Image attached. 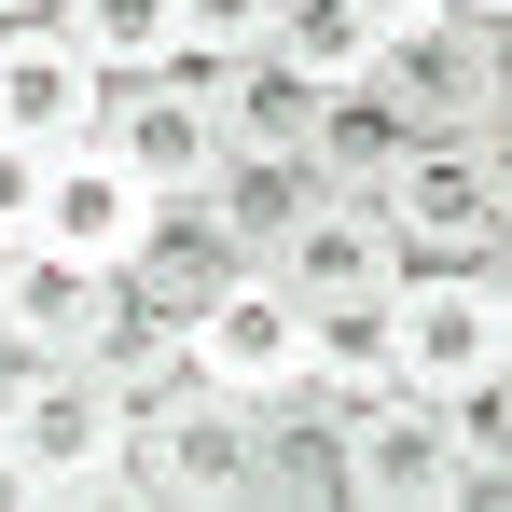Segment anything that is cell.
<instances>
[{
  "mask_svg": "<svg viewBox=\"0 0 512 512\" xmlns=\"http://www.w3.org/2000/svg\"><path fill=\"white\" fill-rule=\"evenodd\" d=\"M0 443H14L28 499H56V512L139 499V471H125V416H111L97 360H14V374H0Z\"/></svg>",
  "mask_w": 512,
  "mask_h": 512,
  "instance_id": "cell-1",
  "label": "cell"
},
{
  "mask_svg": "<svg viewBox=\"0 0 512 512\" xmlns=\"http://www.w3.org/2000/svg\"><path fill=\"white\" fill-rule=\"evenodd\" d=\"M374 222H388L402 263H499V250H512L499 139H402L388 180H374Z\"/></svg>",
  "mask_w": 512,
  "mask_h": 512,
  "instance_id": "cell-2",
  "label": "cell"
},
{
  "mask_svg": "<svg viewBox=\"0 0 512 512\" xmlns=\"http://www.w3.org/2000/svg\"><path fill=\"white\" fill-rule=\"evenodd\" d=\"M374 319H388V374H402L416 402H443L457 374H499V360H512V291H499V263H402Z\"/></svg>",
  "mask_w": 512,
  "mask_h": 512,
  "instance_id": "cell-3",
  "label": "cell"
},
{
  "mask_svg": "<svg viewBox=\"0 0 512 512\" xmlns=\"http://www.w3.org/2000/svg\"><path fill=\"white\" fill-rule=\"evenodd\" d=\"M180 360H194V388H222V402H291V388H305V305H291V277H277V263H236V277L180 319Z\"/></svg>",
  "mask_w": 512,
  "mask_h": 512,
  "instance_id": "cell-4",
  "label": "cell"
},
{
  "mask_svg": "<svg viewBox=\"0 0 512 512\" xmlns=\"http://www.w3.org/2000/svg\"><path fill=\"white\" fill-rule=\"evenodd\" d=\"M360 84L402 111V139H499V28H471V14H443V28H402V42H374V70Z\"/></svg>",
  "mask_w": 512,
  "mask_h": 512,
  "instance_id": "cell-5",
  "label": "cell"
},
{
  "mask_svg": "<svg viewBox=\"0 0 512 512\" xmlns=\"http://www.w3.org/2000/svg\"><path fill=\"white\" fill-rule=\"evenodd\" d=\"M139 319V291L125 277H97V263H70V250H0V346L14 360H97V346Z\"/></svg>",
  "mask_w": 512,
  "mask_h": 512,
  "instance_id": "cell-6",
  "label": "cell"
},
{
  "mask_svg": "<svg viewBox=\"0 0 512 512\" xmlns=\"http://www.w3.org/2000/svg\"><path fill=\"white\" fill-rule=\"evenodd\" d=\"M250 429H263V402L194 388L180 416L125 429V471H139V499H153V512H222V499H250Z\"/></svg>",
  "mask_w": 512,
  "mask_h": 512,
  "instance_id": "cell-7",
  "label": "cell"
},
{
  "mask_svg": "<svg viewBox=\"0 0 512 512\" xmlns=\"http://www.w3.org/2000/svg\"><path fill=\"white\" fill-rule=\"evenodd\" d=\"M97 139L153 194H208V167H222V70H139V84H111Z\"/></svg>",
  "mask_w": 512,
  "mask_h": 512,
  "instance_id": "cell-8",
  "label": "cell"
},
{
  "mask_svg": "<svg viewBox=\"0 0 512 512\" xmlns=\"http://www.w3.org/2000/svg\"><path fill=\"white\" fill-rule=\"evenodd\" d=\"M346 499L360 512H457L471 499V457L443 443V416H429L416 388H388V402L346 416Z\"/></svg>",
  "mask_w": 512,
  "mask_h": 512,
  "instance_id": "cell-9",
  "label": "cell"
},
{
  "mask_svg": "<svg viewBox=\"0 0 512 512\" xmlns=\"http://www.w3.org/2000/svg\"><path fill=\"white\" fill-rule=\"evenodd\" d=\"M139 222H153V180L125 167L111 139H70V153H42V250H70V263H97V277H125Z\"/></svg>",
  "mask_w": 512,
  "mask_h": 512,
  "instance_id": "cell-10",
  "label": "cell"
},
{
  "mask_svg": "<svg viewBox=\"0 0 512 512\" xmlns=\"http://www.w3.org/2000/svg\"><path fill=\"white\" fill-rule=\"evenodd\" d=\"M97 111H111V84L84 70L70 28H0V139L70 153V139H97Z\"/></svg>",
  "mask_w": 512,
  "mask_h": 512,
  "instance_id": "cell-11",
  "label": "cell"
},
{
  "mask_svg": "<svg viewBox=\"0 0 512 512\" xmlns=\"http://www.w3.org/2000/svg\"><path fill=\"white\" fill-rule=\"evenodd\" d=\"M277 277H291V305H305V319H319V305H388L402 250H388L374 194H319V208L277 236Z\"/></svg>",
  "mask_w": 512,
  "mask_h": 512,
  "instance_id": "cell-12",
  "label": "cell"
},
{
  "mask_svg": "<svg viewBox=\"0 0 512 512\" xmlns=\"http://www.w3.org/2000/svg\"><path fill=\"white\" fill-rule=\"evenodd\" d=\"M236 263H250V250L222 236V208H208V194H153L139 250H125V291H139L153 319H194V305H208V291H222Z\"/></svg>",
  "mask_w": 512,
  "mask_h": 512,
  "instance_id": "cell-13",
  "label": "cell"
},
{
  "mask_svg": "<svg viewBox=\"0 0 512 512\" xmlns=\"http://www.w3.org/2000/svg\"><path fill=\"white\" fill-rule=\"evenodd\" d=\"M250 499H346V402L291 388L250 429Z\"/></svg>",
  "mask_w": 512,
  "mask_h": 512,
  "instance_id": "cell-14",
  "label": "cell"
},
{
  "mask_svg": "<svg viewBox=\"0 0 512 512\" xmlns=\"http://www.w3.org/2000/svg\"><path fill=\"white\" fill-rule=\"evenodd\" d=\"M208 208H222V236L250 263H277V236L319 208V167L305 153H263V139H222V167H208Z\"/></svg>",
  "mask_w": 512,
  "mask_h": 512,
  "instance_id": "cell-15",
  "label": "cell"
},
{
  "mask_svg": "<svg viewBox=\"0 0 512 512\" xmlns=\"http://www.w3.org/2000/svg\"><path fill=\"white\" fill-rule=\"evenodd\" d=\"M319 111H333V84H319V70H291L277 42L222 70V139H263V153H305V139H319Z\"/></svg>",
  "mask_w": 512,
  "mask_h": 512,
  "instance_id": "cell-16",
  "label": "cell"
},
{
  "mask_svg": "<svg viewBox=\"0 0 512 512\" xmlns=\"http://www.w3.org/2000/svg\"><path fill=\"white\" fill-rule=\"evenodd\" d=\"M56 28L84 42V70H97V84L180 70V0H56Z\"/></svg>",
  "mask_w": 512,
  "mask_h": 512,
  "instance_id": "cell-17",
  "label": "cell"
},
{
  "mask_svg": "<svg viewBox=\"0 0 512 512\" xmlns=\"http://www.w3.org/2000/svg\"><path fill=\"white\" fill-rule=\"evenodd\" d=\"M305 388L346 402V416L388 402V388H402V374H388V319H374V305H319V319H305Z\"/></svg>",
  "mask_w": 512,
  "mask_h": 512,
  "instance_id": "cell-18",
  "label": "cell"
},
{
  "mask_svg": "<svg viewBox=\"0 0 512 512\" xmlns=\"http://www.w3.org/2000/svg\"><path fill=\"white\" fill-rule=\"evenodd\" d=\"M388 153H402V111L374 84H333V111H319V139H305V167H319V194H374L388 180Z\"/></svg>",
  "mask_w": 512,
  "mask_h": 512,
  "instance_id": "cell-19",
  "label": "cell"
},
{
  "mask_svg": "<svg viewBox=\"0 0 512 512\" xmlns=\"http://www.w3.org/2000/svg\"><path fill=\"white\" fill-rule=\"evenodd\" d=\"M291 70H319V84H360L374 70V14L360 0H277V28H263Z\"/></svg>",
  "mask_w": 512,
  "mask_h": 512,
  "instance_id": "cell-20",
  "label": "cell"
},
{
  "mask_svg": "<svg viewBox=\"0 0 512 512\" xmlns=\"http://www.w3.org/2000/svg\"><path fill=\"white\" fill-rule=\"evenodd\" d=\"M263 28H277V0H180V70H236L263 56Z\"/></svg>",
  "mask_w": 512,
  "mask_h": 512,
  "instance_id": "cell-21",
  "label": "cell"
},
{
  "mask_svg": "<svg viewBox=\"0 0 512 512\" xmlns=\"http://www.w3.org/2000/svg\"><path fill=\"white\" fill-rule=\"evenodd\" d=\"M28 236H42V153L0 139V250H28Z\"/></svg>",
  "mask_w": 512,
  "mask_h": 512,
  "instance_id": "cell-22",
  "label": "cell"
},
{
  "mask_svg": "<svg viewBox=\"0 0 512 512\" xmlns=\"http://www.w3.org/2000/svg\"><path fill=\"white\" fill-rule=\"evenodd\" d=\"M360 14H374V42H402V28H443L457 0H360Z\"/></svg>",
  "mask_w": 512,
  "mask_h": 512,
  "instance_id": "cell-23",
  "label": "cell"
},
{
  "mask_svg": "<svg viewBox=\"0 0 512 512\" xmlns=\"http://www.w3.org/2000/svg\"><path fill=\"white\" fill-rule=\"evenodd\" d=\"M0 28H56V0H0Z\"/></svg>",
  "mask_w": 512,
  "mask_h": 512,
  "instance_id": "cell-24",
  "label": "cell"
},
{
  "mask_svg": "<svg viewBox=\"0 0 512 512\" xmlns=\"http://www.w3.org/2000/svg\"><path fill=\"white\" fill-rule=\"evenodd\" d=\"M0 512H28V471H14V443H0Z\"/></svg>",
  "mask_w": 512,
  "mask_h": 512,
  "instance_id": "cell-25",
  "label": "cell"
},
{
  "mask_svg": "<svg viewBox=\"0 0 512 512\" xmlns=\"http://www.w3.org/2000/svg\"><path fill=\"white\" fill-rule=\"evenodd\" d=\"M457 14H471V28H499V14H512V0H457Z\"/></svg>",
  "mask_w": 512,
  "mask_h": 512,
  "instance_id": "cell-26",
  "label": "cell"
},
{
  "mask_svg": "<svg viewBox=\"0 0 512 512\" xmlns=\"http://www.w3.org/2000/svg\"><path fill=\"white\" fill-rule=\"evenodd\" d=\"M0 374H14V346H0Z\"/></svg>",
  "mask_w": 512,
  "mask_h": 512,
  "instance_id": "cell-27",
  "label": "cell"
}]
</instances>
